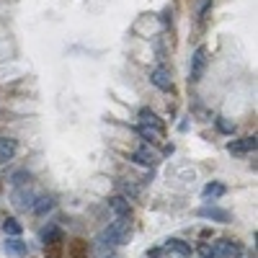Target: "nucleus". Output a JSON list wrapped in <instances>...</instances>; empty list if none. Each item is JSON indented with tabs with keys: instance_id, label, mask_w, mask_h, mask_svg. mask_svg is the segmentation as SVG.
<instances>
[{
	"instance_id": "nucleus-10",
	"label": "nucleus",
	"mask_w": 258,
	"mask_h": 258,
	"mask_svg": "<svg viewBox=\"0 0 258 258\" xmlns=\"http://www.w3.org/2000/svg\"><path fill=\"white\" fill-rule=\"evenodd\" d=\"M109 207L116 217H132V204H129L126 197H111L109 199Z\"/></svg>"
},
{
	"instance_id": "nucleus-9",
	"label": "nucleus",
	"mask_w": 258,
	"mask_h": 258,
	"mask_svg": "<svg viewBox=\"0 0 258 258\" xmlns=\"http://www.w3.org/2000/svg\"><path fill=\"white\" fill-rule=\"evenodd\" d=\"M197 214L204 220H212V222H230V212L220 209V207H202V209H197Z\"/></svg>"
},
{
	"instance_id": "nucleus-13",
	"label": "nucleus",
	"mask_w": 258,
	"mask_h": 258,
	"mask_svg": "<svg viewBox=\"0 0 258 258\" xmlns=\"http://www.w3.org/2000/svg\"><path fill=\"white\" fill-rule=\"evenodd\" d=\"M132 160H135L137 165H147V168H153L158 158H155L153 153H150V147H140V150H135V153H132Z\"/></svg>"
},
{
	"instance_id": "nucleus-20",
	"label": "nucleus",
	"mask_w": 258,
	"mask_h": 258,
	"mask_svg": "<svg viewBox=\"0 0 258 258\" xmlns=\"http://www.w3.org/2000/svg\"><path fill=\"white\" fill-rule=\"evenodd\" d=\"M199 255H202V258H217V255H214V250H212V245H209V243H204V245L199 248Z\"/></svg>"
},
{
	"instance_id": "nucleus-3",
	"label": "nucleus",
	"mask_w": 258,
	"mask_h": 258,
	"mask_svg": "<svg viewBox=\"0 0 258 258\" xmlns=\"http://www.w3.org/2000/svg\"><path fill=\"white\" fill-rule=\"evenodd\" d=\"M212 245V250H214V255L217 258H240L243 255V248L235 243V240H214V243H209Z\"/></svg>"
},
{
	"instance_id": "nucleus-14",
	"label": "nucleus",
	"mask_w": 258,
	"mask_h": 258,
	"mask_svg": "<svg viewBox=\"0 0 258 258\" xmlns=\"http://www.w3.org/2000/svg\"><path fill=\"white\" fill-rule=\"evenodd\" d=\"M59 240H62V232H59L57 225H49V227L41 230V243H44V245H54Z\"/></svg>"
},
{
	"instance_id": "nucleus-1",
	"label": "nucleus",
	"mask_w": 258,
	"mask_h": 258,
	"mask_svg": "<svg viewBox=\"0 0 258 258\" xmlns=\"http://www.w3.org/2000/svg\"><path fill=\"white\" fill-rule=\"evenodd\" d=\"M129 232H132V222H129V217H116L109 227L103 230L101 240L109 243V245H121L129 238Z\"/></svg>"
},
{
	"instance_id": "nucleus-19",
	"label": "nucleus",
	"mask_w": 258,
	"mask_h": 258,
	"mask_svg": "<svg viewBox=\"0 0 258 258\" xmlns=\"http://www.w3.org/2000/svg\"><path fill=\"white\" fill-rule=\"evenodd\" d=\"M214 121H217V129H220V132H225V135H232V132H235V124L225 121L222 116H217V119H214Z\"/></svg>"
},
{
	"instance_id": "nucleus-4",
	"label": "nucleus",
	"mask_w": 258,
	"mask_h": 258,
	"mask_svg": "<svg viewBox=\"0 0 258 258\" xmlns=\"http://www.w3.org/2000/svg\"><path fill=\"white\" fill-rule=\"evenodd\" d=\"M204 68H207V49L199 47L197 52L191 54V73H188V80H191V83H199L202 75H204Z\"/></svg>"
},
{
	"instance_id": "nucleus-2",
	"label": "nucleus",
	"mask_w": 258,
	"mask_h": 258,
	"mask_svg": "<svg viewBox=\"0 0 258 258\" xmlns=\"http://www.w3.org/2000/svg\"><path fill=\"white\" fill-rule=\"evenodd\" d=\"M160 255H165V258H191V245L178 240V238H168L160 248Z\"/></svg>"
},
{
	"instance_id": "nucleus-12",
	"label": "nucleus",
	"mask_w": 258,
	"mask_h": 258,
	"mask_svg": "<svg viewBox=\"0 0 258 258\" xmlns=\"http://www.w3.org/2000/svg\"><path fill=\"white\" fill-rule=\"evenodd\" d=\"M140 126L158 129V132H165V126H163V121L158 119V114H153L150 109H142V111H140Z\"/></svg>"
},
{
	"instance_id": "nucleus-7",
	"label": "nucleus",
	"mask_w": 258,
	"mask_h": 258,
	"mask_svg": "<svg viewBox=\"0 0 258 258\" xmlns=\"http://www.w3.org/2000/svg\"><path fill=\"white\" fill-rule=\"evenodd\" d=\"M150 83H153L155 88H160V91H173V80H170V73L163 68V64L150 73Z\"/></svg>"
},
{
	"instance_id": "nucleus-16",
	"label": "nucleus",
	"mask_w": 258,
	"mask_h": 258,
	"mask_svg": "<svg viewBox=\"0 0 258 258\" xmlns=\"http://www.w3.org/2000/svg\"><path fill=\"white\" fill-rule=\"evenodd\" d=\"M222 194H225V186H222V183H217V181H212V183H207V186H204L202 197H204V199H217V197H222Z\"/></svg>"
},
{
	"instance_id": "nucleus-5",
	"label": "nucleus",
	"mask_w": 258,
	"mask_h": 258,
	"mask_svg": "<svg viewBox=\"0 0 258 258\" xmlns=\"http://www.w3.org/2000/svg\"><path fill=\"white\" fill-rule=\"evenodd\" d=\"M255 147H258V140L253 135V137H243V140H232L227 145V153L230 155H248V153H255Z\"/></svg>"
},
{
	"instance_id": "nucleus-21",
	"label": "nucleus",
	"mask_w": 258,
	"mask_h": 258,
	"mask_svg": "<svg viewBox=\"0 0 258 258\" xmlns=\"http://www.w3.org/2000/svg\"><path fill=\"white\" fill-rule=\"evenodd\" d=\"M209 6H212V0H199V16H204L209 11Z\"/></svg>"
},
{
	"instance_id": "nucleus-15",
	"label": "nucleus",
	"mask_w": 258,
	"mask_h": 258,
	"mask_svg": "<svg viewBox=\"0 0 258 258\" xmlns=\"http://www.w3.org/2000/svg\"><path fill=\"white\" fill-rule=\"evenodd\" d=\"M52 209H54V199H52V197H36V202H34V207H31L34 214H47V212H52Z\"/></svg>"
},
{
	"instance_id": "nucleus-18",
	"label": "nucleus",
	"mask_w": 258,
	"mask_h": 258,
	"mask_svg": "<svg viewBox=\"0 0 258 258\" xmlns=\"http://www.w3.org/2000/svg\"><path fill=\"white\" fill-rule=\"evenodd\" d=\"M29 178H31V176L26 173V170H18V173H13V176H11L13 186H26V183H29Z\"/></svg>"
},
{
	"instance_id": "nucleus-8",
	"label": "nucleus",
	"mask_w": 258,
	"mask_h": 258,
	"mask_svg": "<svg viewBox=\"0 0 258 258\" xmlns=\"http://www.w3.org/2000/svg\"><path fill=\"white\" fill-rule=\"evenodd\" d=\"M3 250H6L8 255H29V253H31V245H29L26 240H21V238H6Z\"/></svg>"
},
{
	"instance_id": "nucleus-11",
	"label": "nucleus",
	"mask_w": 258,
	"mask_h": 258,
	"mask_svg": "<svg viewBox=\"0 0 258 258\" xmlns=\"http://www.w3.org/2000/svg\"><path fill=\"white\" fill-rule=\"evenodd\" d=\"M16 153H18V142L11 137H0V160L8 163L16 158Z\"/></svg>"
},
{
	"instance_id": "nucleus-6",
	"label": "nucleus",
	"mask_w": 258,
	"mask_h": 258,
	"mask_svg": "<svg viewBox=\"0 0 258 258\" xmlns=\"http://www.w3.org/2000/svg\"><path fill=\"white\" fill-rule=\"evenodd\" d=\"M34 202H36V194H34L31 188L18 186V188L13 191V204H16L18 209H31V207H34Z\"/></svg>"
},
{
	"instance_id": "nucleus-17",
	"label": "nucleus",
	"mask_w": 258,
	"mask_h": 258,
	"mask_svg": "<svg viewBox=\"0 0 258 258\" xmlns=\"http://www.w3.org/2000/svg\"><path fill=\"white\" fill-rule=\"evenodd\" d=\"M3 232L11 235V238H18V235H21V222L13 220V217H8V220L3 222Z\"/></svg>"
}]
</instances>
